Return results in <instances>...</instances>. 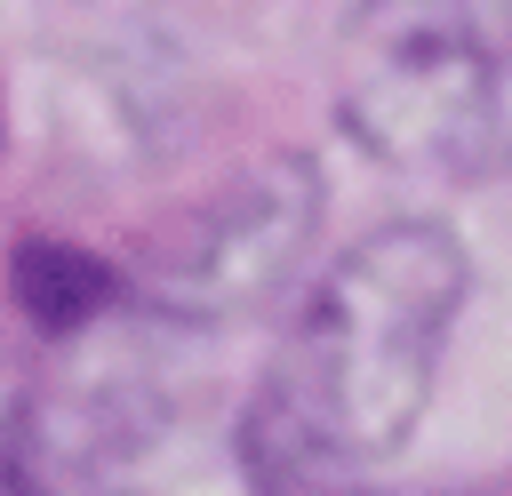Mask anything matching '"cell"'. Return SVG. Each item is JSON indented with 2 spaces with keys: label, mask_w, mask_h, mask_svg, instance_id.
Instances as JSON below:
<instances>
[{
  "label": "cell",
  "mask_w": 512,
  "mask_h": 496,
  "mask_svg": "<svg viewBox=\"0 0 512 496\" xmlns=\"http://www.w3.org/2000/svg\"><path fill=\"white\" fill-rule=\"evenodd\" d=\"M320 216V176L304 152H272L264 168H248L216 208H200L152 264V304H168L176 320H232L256 296L280 288V272L304 256Z\"/></svg>",
  "instance_id": "cell-3"
},
{
  "label": "cell",
  "mask_w": 512,
  "mask_h": 496,
  "mask_svg": "<svg viewBox=\"0 0 512 496\" xmlns=\"http://www.w3.org/2000/svg\"><path fill=\"white\" fill-rule=\"evenodd\" d=\"M344 128L408 176L512 168V0H352L336 40Z\"/></svg>",
  "instance_id": "cell-2"
},
{
  "label": "cell",
  "mask_w": 512,
  "mask_h": 496,
  "mask_svg": "<svg viewBox=\"0 0 512 496\" xmlns=\"http://www.w3.org/2000/svg\"><path fill=\"white\" fill-rule=\"evenodd\" d=\"M464 304V248L440 224H384L352 240L304 296L256 408L304 448L368 472L384 464L440 376V344Z\"/></svg>",
  "instance_id": "cell-1"
},
{
  "label": "cell",
  "mask_w": 512,
  "mask_h": 496,
  "mask_svg": "<svg viewBox=\"0 0 512 496\" xmlns=\"http://www.w3.org/2000/svg\"><path fill=\"white\" fill-rule=\"evenodd\" d=\"M16 272H24V280H16V288H24V304H32L48 328H72L88 304H104V296H112V280H104L88 256H72V248H24V264H16Z\"/></svg>",
  "instance_id": "cell-4"
}]
</instances>
